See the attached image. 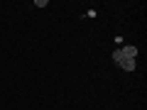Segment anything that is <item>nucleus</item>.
<instances>
[{
    "label": "nucleus",
    "mask_w": 147,
    "mask_h": 110,
    "mask_svg": "<svg viewBox=\"0 0 147 110\" xmlns=\"http://www.w3.org/2000/svg\"><path fill=\"white\" fill-rule=\"evenodd\" d=\"M120 56H123V54H120ZM118 66H120L123 71H135L137 64H135V59H125V56H123L120 61H118Z\"/></svg>",
    "instance_id": "nucleus-1"
},
{
    "label": "nucleus",
    "mask_w": 147,
    "mask_h": 110,
    "mask_svg": "<svg viewBox=\"0 0 147 110\" xmlns=\"http://www.w3.org/2000/svg\"><path fill=\"white\" fill-rule=\"evenodd\" d=\"M120 54H123L125 59H135V56H137V47H132V44H130V47H123Z\"/></svg>",
    "instance_id": "nucleus-2"
}]
</instances>
